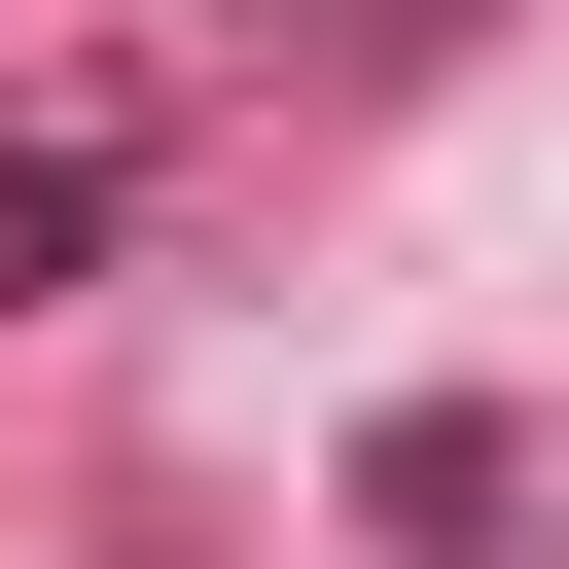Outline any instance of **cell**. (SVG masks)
Returning a JSON list of instances; mask_svg holds the SVG:
<instances>
[{"label": "cell", "mask_w": 569, "mask_h": 569, "mask_svg": "<svg viewBox=\"0 0 569 569\" xmlns=\"http://www.w3.org/2000/svg\"><path fill=\"white\" fill-rule=\"evenodd\" d=\"M356 533H391V569H498V533H533V427H462V391L356 427Z\"/></svg>", "instance_id": "cell-1"}]
</instances>
